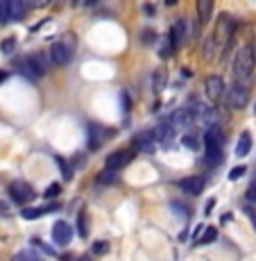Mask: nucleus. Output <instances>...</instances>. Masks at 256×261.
I'll return each instance as SVG.
<instances>
[{
    "mask_svg": "<svg viewBox=\"0 0 256 261\" xmlns=\"http://www.w3.org/2000/svg\"><path fill=\"white\" fill-rule=\"evenodd\" d=\"M77 234L82 239H87L89 237V229H87V214L84 212H79L77 214Z\"/></svg>",
    "mask_w": 256,
    "mask_h": 261,
    "instance_id": "4be33fe9",
    "label": "nucleus"
},
{
    "mask_svg": "<svg viewBox=\"0 0 256 261\" xmlns=\"http://www.w3.org/2000/svg\"><path fill=\"white\" fill-rule=\"evenodd\" d=\"M165 80H168V73H165V68H157V71H154V82H152L154 93H161L163 91Z\"/></svg>",
    "mask_w": 256,
    "mask_h": 261,
    "instance_id": "6ab92c4d",
    "label": "nucleus"
},
{
    "mask_svg": "<svg viewBox=\"0 0 256 261\" xmlns=\"http://www.w3.org/2000/svg\"><path fill=\"white\" fill-rule=\"evenodd\" d=\"M247 214H249V218H252V223H254V227H256V212H252V209L247 207Z\"/></svg>",
    "mask_w": 256,
    "mask_h": 261,
    "instance_id": "f704fd0d",
    "label": "nucleus"
},
{
    "mask_svg": "<svg viewBox=\"0 0 256 261\" xmlns=\"http://www.w3.org/2000/svg\"><path fill=\"white\" fill-rule=\"evenodd\" d=\"M165 5H168V7H175V5H177V0H163Z\"/></svg>",
    "mask_w": 256,
    "mask_h": 261,
    "instance_id": "58836bf2",
    "label": "nucleus"
},
{
    "mask_svg": "<svg viewBox=\"0 0 256 261\" xmlns=\"http://www.w3.org/2000/svg\"><path fill=\"white\" fill-rule=\"evenodd\" d=\"M100 3V0H84V7H89V9H91V7H95V5H98Z\"/></svg>",
    "mask_w": 256,
    "mask_h": 261,
    "instance_id": "72a5a7b5",
    "label": "nucleus"
},
{
    "mask_svg": "<svg viewBox=\"0 0 256 261\" xmlns=\"http://www.w3.org/2000/svg\"><path fill=\"white\" fill-rule=\"evenodd\" d=\"M116 179H118V170H113V168H107L98 175V184H113Z\"/></svg>",
    "mask_w": 256,
    "mask_h": 261,
    "instance_id": "aec40b11",
    "label": "nucleus"
},
{
    "mask_svg": "<svg viewBox=\"0 0 256 261\" xmlns=\"http://www.w3.org/2000/svg\"><path fill=\"white\" fill-rule=\"evenodd\" d=\"M59 193H62V187H59V184H50L43 195H46V198H54V195H59Z\"/></svg>",
    "mask_w": 256,
    "mask_h": 261,
    "instance_id": "c85d7f7f",
    "label": "nucleus"
},
{
    "mask_svg": "<svg viewBox=\"0 0 256 261\" xmlns=\"http://www.w3.org/2000/svg\"><path fill=\"white\" fill-rule=\"evenodd\" d=\"M16 66H18V73H21L25 80H30V82H37V80L41 77V75H46V71H48L46 55H41V53L21 57L16 62Z\"/></svg>",
    "mask_w": 256,
    "mask_h": 261,
    "instance_id": "f03ea898",
    "label": "nucleus"
},
{
    "mask_svg": "<svg viewBox=\"0 0 256 261\" xmlns=\"http://www.w3.org/2000/svg\"><path fill=\"white\" fill-rule=\"evenodd\" d=\"M213 200H209V202H207V209H204V212H207V214H211V209H213Z\"/></svg>",
    "mask_w": 256,
    "mask_h": 261,
    "instance_id": "e433bc0d",
    "label": "nucleus"
},
{
    "mask_svg": "<svg viewBox=\"0 0 256 261\" xmlns=\"http://www.w3.org/2000/svg\"><path fill=\"white\" fill-rule=\"evenodd\" d=\"M132 148L136 152H152L154 150V134L152 132H140L138 137H134Z\"/></svg>",
    "mask_w": 256,
    "mask_h": 261,
    "instance_id": "f8f14e48",
    "label": "nucleus"
},
{
    "mask_svg": "<svg viewBox=\"0 0 256 261\" xmlns=\"http://www.w3.org/2000/svg\"><path fill=\"white\" fill-rule=\"evenodd\" d=\"M9 195H12V200L16 204H27L30 200L34 198V191L27 182H21V179H18V182L9 184Z\"/></svg>",
    "mask_w": 256,
    "mask_h": 261,
    "instance_id": "423d86ee",
    "label": "nucleus"
},
{
    "mask_svg": "<svg viewBox=\"0 0 256 261\" xmlns=\"http://www.w3.org/2000/svg\"><path fill=\"white\" fill-rule=\"evenodd\" d=\"M16 259H39V252H18Z\"/></svg>",
    "mask_w": 256,
    "mask_h": 261,
    "instance_id": "2f4dec72",
    "label": "nucleus"
},
{
    "mask_svg": "<svg viewBox=\"0 0 256 261\" xmlns=\"http://www.w3.org/2000/svg\"><path fill=\"white\" fill-rule=\"evenodd\" d=\"M14 48H16V41H14V39H5L3 46H0V50H3L5 55H12V53H14Z\"/></svg>",
    "mask_w": 256,
    "mask_h": 261,
    "instance_id": "bb28decb",
    "label": "nucleus"
},
{
    "mask_svg": "<svg viewBox=\"0 0 256 261\" xmlns=\"http://www.w3.org/2000/svg\"><path fill=\"white\" fill-rule=\"evenodd\" d=\"M5 209H7V204H5V202H0V212H5Z\"/></svg>",
    "mask_w": 256,
    "mask_h": 261,
    "instance_id": "ea45409f",
    "label": "nucleus"
},
{
    "mask_svg": "<svg viewBox=\"0 0 256 261\" xmlns=\"http://www.w3.org/2000/svg\"><path fill=\"white\" fill-rule=\"evenodd\" d=\"M104 252H109V243L107 241H95V245H93V254H104Z\"/></svg>",
    "mask_w": 256,
    "mask_h": 261,
    "instance_id": "a878e982",
    "label": "nucleus"
},
{
    "mask_svg": "<svg viewBox=\"0 0 256 261\" xmlns=\"http://www.w3.org/2000/svg\"><path fill=\"white\" fill-rule=\"evenodd\" d=\"M236 30V23L232 21V16L229 14H222V16L218 18V28H215L213 32V39L218 41V50H224L232 43V34Z\"/></svg>",
    "mask_w": 256,
    "mask_h": 261,
    "instance_id": "20e7f679",
    "label": "nucleus"
},
{
    "mask_svg": "<svg viewBox=\"0 0 256 261\" xmlns=\"http://www.w3.org/2000/svg\"><path fill=\"white\" fill-rule=\"evenodd\" d=\"M195 114H193V109H179V112H175V116H173V123H175V127H188V125H193L195 123Z\"/></svg>",
    "mask_w": 256,
    "mask_h": 261,
    "instance_id": "2eb2a0df",
    "label": "nucleus"
},
{
    "mask_svg": "<svg viewBox=\"0 0 256 261\" xmlns=\"http://www.w3.org/2000/svg\"><path fill=\"white\" fill-rule=\"evenodd\" d=\"M170 41H173L175 50L182 48L184 43H186V23L184 21H177L173 25V32H170Z\"/></svg>",
    "mask_w": 256,
    "mask_h": 261,
    "instance_id": "4468645a",
    "label": "nucleus"
},
{
    "mask_svg": "<svg viewBox=\"0 0 256 261\" xmlns=\"http://www.w3.org/2000/svg\"><path fill=\"white\" fill-rule=\"evenodd\" d=\"M134 154H136V150H134V148H129V150H116V152H111V154L107 157L104 166H107V168H113V170H120V168H125L129 162H132Z\"/></svg>",
    "mask_w": 256,
    "mask_h": 261,
    "instance_id": "0eeeda50",
    "label": "nucleus"
},
{
    "mask_svg": "<svg viewBox=\"0 0 256 261\" xmlns=\"http://www.w3.org/2000/svg\"><path fill=\"white\" fill-rule=\"evenodd\" d=\"M54 162H57V164H59V168H62V175H64V179H70V177H73V173H70V166H68L66 162H64L62 157H54Z\"/></svg>",
    "mask_w": 256,
    "mask_h": 261,
    "instance_id": "393cba45",
    "label": "nucleus"
},
{
    "mask_svg": "<svg viewBox=\"0 0 256 261\" xmlns=\"http://www.w3.org/2000/svg\"><path fill=\"white\" fill-rule=\"evenodd\" d=\"M254 112H256V107H254Z\"/></svg>",
    "mask_w": 256,
    "mask_h": 261,
    "instance_id": "79ce46f5",
    "label": "nucleus"
},
{
    "mask_svg": "<svg viewBox=\"0 0 256 261\" xmlns=\"http://www.w3.org/2000/svg\"><path fill=\"white\" fill-rule=\"evenodd\" d=\"M7 77H9V73H7V71H0V84H3Z\"/></svg>",
    "mask_w": 256,
    "mask_h": 261,
    "instance_id": "c9c22d12",
    "label": "nucleus"
},
{
    "mask_svg": "<svg viewBox=\"0 0 256 261\" xmlns=\"http://www.w3.org/2000/svg\"><path fill=\"white\" fill-rule=\"evenodd\" d=\"M9 21V0H0V25Z\"/></svg>",
    "mask_w": 256,
    "mask_h": 261,
    "instance_id": "5701e85b",
    "label": "nucleus"
},
{
    "mask_svg": "<svg viewBox=\"0 0 256 261\" xmlns=\"http://www.w3.org/2000/svg\"><path fill=\"white\" fill-rule=\"evenodd\" d=\"M50 3V0H27V7H46V5Z\"/></svg>",
    "mask_w": 256,
    "mask_h": 261,
    "instance_id": "7c9ffc66",
    "label": "nucleus"
},
{
    "mask_svg": "<svg viewBox=\"0 0 256 261\" xmlns=\"http://www.w3.org/2000/svg\"><path fill=\"white\" fill-rule=\"evenodd\" d=\"M224 95H227V105L232 109H243L249 102V87L247 84L234 82V87L229 91H224Z\"/></svg>",
    "mask_w": 256,
    "mask_h": 261,
    "instance_id": "39448f33",
    "label": "nucleus"
},
{
    "mask_svg": "<svg viewBox=\"0 0 256 261\" xmlns=\"http://www.w3.org/2000/svg\"><path fill=\"white\" fill-rule=\"evenodd\" d=\"M154 39H157V34H154L152 30H143V32H140V41H143L145 46H152Z\"/></svg>",
    "mask_w": 256,
    "mask_h": 261,
    "instance_id": "b1692460",
    "label": "nucleus"
},
{
    "mask_svg": "<svg viewBox=\"0 0 256 261\" xmlns=\"http://www.w3.org/2000/svg\"><path fill=\"white\" fill-rule=\"evenodd\" d=\"M213 5L215 0H195V12H197V21L200 25H207L213 16Z\"/></svg>",
    "mask_w": 256,
    "mask_h": 261,
    "instance_id": "9b49d317",
    "label": "nucleus"
},
{
    "mask_svg": "<svg viewBox=\"0 0 256 261\" xmlns=\"http://www.w3.org/2000/svg\"><path fill=\"white\" fill-rule=\"evenodd\" d=\"M249 150H252V137H249V132H243L238 143H236V154L238 157H247Z\"/></svg>",
    "mask_w": 256,
    "mask_h": 261,
    "instance_id": "f3484780",
    "label": "nucleus"
},
{
    "mask_svg": "<svg viewBox=\"0 0 256 261\" xmlns=\"http://www.w3.org/2000/svg\"><path fill=\"white\" fill-rule=\"evenodd\" d=\"M243 175H245V166H236V168H232V173H229V179L236 182V179H240Z\"/></svg>",
    "mask_w": 256,
    "mask_h": 261,
    "instance_id": "cd10ccee",
    "label": "nucleus"
},
{
    "mask_svg": "<svg viewBox=\"0 0 256 261\" xmlns=\"http://www.w3.org/2000/svg\"><path fill=\"white\" fill-rule=\"evenodd\" d=\"M204 89H207V95L211 102H218L220 98H224V80L220 75H209Z\"/></svg>",
    "mask_w": 256,
    "mask_h": 261,
    "instance_id": "6e6552de",
    "label": "nucleus"
},
{
    "mask_svg": "<svg viewBox=\"0 0 256 261\" xmlns=\"http://www.w3.org/2000/svg\"><path fill=\"white\" fill-rule=\"evenodd\" d=\"M25 14V0H9V18L18 21Z\"/></svg>",
    "mask_w": 256,
    "mask_h": 261,
    "instance_id": "a211bd4d",
    "label": "nucleus"
},
{
    "mask_svg": "<svg viewBox=\"0 0 256 261\" xmlns=\"http://www.w3.org/2000/svg\"><path fill=\"white\" fill-rule=\"evenodd\" d=\"M247 200H252V202H256V179L252 184H249V189H247Z\"/></svg>",
    "mask_w": 256,
    "mask_h": 261,
    "instance_id": "c756f323",
    "label": "nucleus"
},
{
    "mask_svg": "<svg viewBox=\"0 0 256 261\" xmlns=\"http://www.w3.org/2000/svg\"><path fill=\"white\" fill-rule=\"evenodd\" d=\"M254 62H256V55L254 48L249 43H245L243 48L236 53L234 64H232V75H234V82L238 84H247L249 87V80H252V71H254Z\"/></svg>",
    "mask_w": 256,
    "mask_h": 261,
    "instance_id": "f257e3e1",
    "label": "nucleus"
},
{
    "mask_svg": "<svg viewBox=\"0 0 256 261\" xmlns=\"http://www.w3.org/2000/svg\"><path fill=\"white\" fill-rule=\"evenodd\" d=\"M70 237H73V227H70L68 223H64V220H57V223L52 225V241L57 245H68Z\"/></svg>",
    "mask_w": 256,
    "mask_h": 261,
    "instance_id": "1a4fd4ad",
    "label": "nucleus"
},
{
    "mask_svg": "<svg viewBox=\"0 0 256 261\" xmlns=\"http://www.w3.org/2000/svg\"><path fill=\"white\" fill-rule=\"evenodd\" d=\"M215 239H218V229H215V227H207L202 232V237L197 239V243L200 245H209V243H213Z\"/></svg>",
    "mask_w": 256,
    "mask_h": 261,
    "instance_id": "412c9836",
    "label": "nucleus"
},
{
    "mask_svg": "<svg viewBox=\"0 0 256 261\" xmlns=\"http://www.w3.org/2000/svg\"><path fill=\"white\" fill-rule=\"evenodd\" d=\"M57 209H62V204H48V207H41V209H23L21 212V216L25 220H34V218H41V216H46V214H50V212H57Z\"/></svg>",
    "mask_w": 256,
    "mask_h": 261,
    "instance_id": "dca6fc26",
    "label": "nucleus"
},
{
    "mask_svg": "<svg viewBox=\"0 0 256 261\" xmlns=\"http://www.w3.org/2000/svg\"><path fill=\"white\" fill-rule=\"evenodd\" d=\"M73 53H75V37L68 34V37L52 43V48H50V62L54 66H66L70 59H73Z\"/></svg>",
    "mask_w": 256,
    "mask_h": 261,
    "instance_id": "7ed1b4c3",
    "label": "nucleus"
},
{
    "mask_svg": "<svg viewBox=\"0 0 256 261\" xmlns=\"http://www.w3.org/2000/svg\"><path fill=\"white\" fill-rule=\"evenodd\" d=\"M182 143H184V145H188V148H197V141H195L193 137H184V139H182Z\"/></svg>",
    "mask_w": 256,
    "mask_h": 261,
    "instance_id": "473e14b6",
    "label": "nucleus"
},
{
    "mask_svg": "<svg viewBox=\"0 0 256 261\" xmlns=\"http://www.w3.org/2000/svg\"><path fill=\"white\" fill-rule=\"evenodd\" d=\"M145 12H148L150 16H152V14H154V7H152V5H145Z\"/></svg>",
    "mask_w": 256,
    "mask_h": 261,
    "instance_id": "4c0bfd02",
    "label": "nucleus"
},
{
    "mask_svg": "<svg viewBox=\"0 0 256 261\" xmlns=\"http://www.w3.org/2000/svg\"><path fill=\"white\" fill-rule=\"evenodd\" d=\"M179 189L186 191L188 195H200L204 189V179L200 175H188V177L179 179Z\"/></svg>",
    "mask_w": 256,
    "mask_h": 261,
    "instance_id": "9d476101",
    "label": "nucleus"
},
{
    "mask_svg": "<svg viewBox=\"0 0 256 261\" xmlns=\"http://www.w3.org/2000/svg\"><path fill=\"white\" fill-rule=\"evenodd\" d=\"M107 137H109V134H107V129H104L102 125H98V123H91V125H89V145H91V150L100 148V145H102V141H104Z\"/></svg>",
    "mask_w": 256,
    "mask_h": 261,
    "instance_id": "ddd939ff",
    "label": "nucleus"
},
{
    "mask_svg": "<svg viewBox=\"0 0 256 261\" xmlns=\"http://www.w3.org/2000/svg\"><path fill=\"white\" fill-rule=\"evenodd\" d=\"M70 3H73V5H77V3H79V0H70Z\"/></svg>",
    "mask_w": 256,
    "mask_h": 261,
    "instance_id": "a19ab883",
    "label": "nucleus"
}]
</instances>
